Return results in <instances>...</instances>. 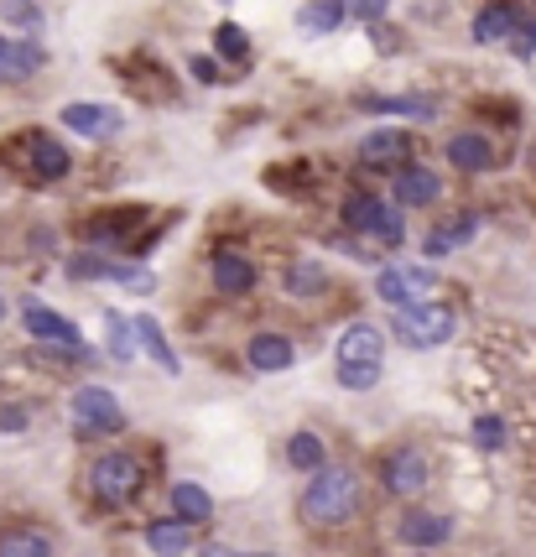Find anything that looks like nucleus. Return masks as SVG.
<instances>
[{"label": "nucleus", "instance_id": "1", "mask_svg": "<svg viewBox=\"0 0 536 557\" xmlns=\"http://www.w3.org/2000/svg\"><path fill=\"white\" fill-rule=\"evenodd\" d=\"M360 500H365L360 474H349V469H317L308 495H302V521L308 527H344L360 510Z\"/></svg>", "mask_w": 536, "mask_h": 557}, {"label": "nucleus", "instance_id": "2", "mask_svg": "<svg viewBox=\"0 0 536 557\" xmlns=\"http://www.w3.org/2000/svg\"><path fill=\"white\" fill-rule=\"evenodd\" d=\"M141 480H147V469H141L136 454H104V459H95V469H89V485H95L99 506H125V500L141 490Z\"/></svg>", "mask_w": 536, "mask_h": 557}, {"label": "nucleus", "instance_id": "3", "mask_svg": "<svg viewBox=\"0 0 536 557\" xmlns=\"http://www.w3.org/2000/svg\"><path fill=\"white\" fill-rule=\"evenodd\" d=\"M390 329L412 344V349H433V344L453 339V313H448V308H438V302H422V308H396V313H390Z\"/></svg>", "mask_w": 536, "mask_h": 557}, {"label": "nucleus", "instance_id": "4", "mask_svg": "<svg viewBox=\"0 0 536 557\" xmlns=\"http://www.w3.org/2000/svg\"><path fill=\"white\" fill-rule=\"evenodd\" d=\"M344 224H349V230H360V235H375V240H386V245H401V235H407L401 214H396L390 203H381L375 194L349 198V203H344Z\"/></svg>", "mask_w": 536, "mask_h": 557}, {"label": "nucleus", "instance_id": "5", "mask_svg": "<svg viewBox=\"0 0 536 557\" xmlns=\"http://www.w3.org/2000/svg\"><path fill=\"white\" fill-rule=\"evenodd\" d=\"M375 292L390 308H422L433 297V271L427 267H381L375 271Z\"/></svg>", "mask_w": 536, "mask_h": 557}, {"label": "nucleus", "instance_id": "6", "mask_svg": "<svg viewBox=\"0 0 536 557\" xmlns=\"http://www.w3.org/2000/svg\"><path fill=\"white\" fill-rule=\"evenodd\" d=\"M74 417H78L84 433H121L125 428L121 401H115L104 386H78L74 391Z\"/></svg>", "mask_w": 536, "mask_h": 557}, {"label": "nucleus", "instance_id": "7", "mask_svg": "<svg viewBox=\"0 0 536 557\" xmlns=\"http://www.w3.org/2000/svg\"><path fill=\"white\" fill-rule=\"evenodd\" d=\"M22 329L32 334V339L52 344V349H68V355H84V339H78V329L68 323L63 313H52V308H42V302H26L22 308Z\"/></svg>", "mask_w": 536, "mask_h": 557}, {"label": "nucleus", "instance_id": "8", "mask_svg": "<svg viewBox=\"0 0 536 557\" xmlns=\"http://www.w3.org/2000/svg\"><path fill=\"white\" fill-rule=\"evenodd\" d=\"M386 490L390 495H401V500H416V495L427 490V459H422L416 448L390 454L386 459Z\"/></svg>", "mask_w": 536, "mask_h": 557}, {"label": "nucleus", "instance_id": "9", "mask_svg": "<svg viewBox=\"0 0 536 557\" xmlns=\"http://www.w3.org/2000/svg\"><path fill=\"white\" fill-rule=\"evenodd\" d=\"M68 276L74 282H130V287H147L151 276L136 267H121V261H110V256H74L68 261Z\"/></svg>", "mask_w": 536, "mask_h": 557}, {"label": "nucleus", "instance_id": "10", "mask_svg": "<svg viewBox=\"0 0 536 557\" xmlns=\"http://www.w3.org/2000/svg\"><path fill=\"white\" fill-rule=\"evenodd\" d=\"M448 536H453V521H448V516H433V510H422V506H412L401 516V542H407V547H442Z\"/></svg>", "mask_w": 536, "mask_h": 557}, {"label": "nucleus", "instance_id": "11", "mask_svg": "<svg viewBox=\"0 0 536 557\" xmlns=\"http://www.w3.org/2000/svg\"><path fill=\"white\" fill-rule=\"evenodd\" d=\"M386 355V339H381V329L375 323H349L339 339V364H381Z\"/></svg>", "mask_w": 536, "mask_h": 557}, {"label": "nucleus", "instance_id": "12", "mask_svg": "<svg viewBox=\"0 0 536 557\" xmlns=\"http://www.w3.org/2000/svg\"><path fill=\"white\" fill-rule=\"evenodd\" d=\"M26 151H32V172L37 177H68L74 172V157H68V146L58 141V136H48V131H37L32 141H26Z\"/></svg>", "mask_w": 536, "mask_h": 557}, {"label": "nucleus", "instance_id": "13", "mask_svg": "<svg viewBox=\"0 0 536 557\" xmlns=\"http://www.w3.org/2000/svg\"><path fill=\"white\" fill-rule=\"evenodd\" d=\"M442 188V177L433 168H407L396 172V203L401 209H422V203H433Z\"/></svg>", "mask_w": 536, "mask_h": 557}, {"label": "nucleus", "instance_id": "14", "mask_svg": "<svg viewBox=\"0 0 536 557\" xmlns=\"http://www.w3.org/2000/svg\"><path fill=\"white\" fill-rule=\"evenodd\" d=\"M63 125L84 131V136H110V131H121V110H110V104H63Z\"/></svg>", "mask_w": 536, "mask_h": 557}, {"label": "nucleus", "instance_id": "15", "mask_svg": "<svg viewBox=\"0 0 536 557\" xmlns=\"http://www.w3.org/2000/svg\"><path fill=\"white\" fill-rule=\"evenodd\" d=\"M214 287H220L224 297H240V292L255 287V267H250L245 256H235V250H220V256H214Z\"/></svg>", "mask_w": 536, "mask_h": 557}, {"label": "nucleus", "instance_id": "16", "mask_svg": "<svg viewBox=\"0 0 536 557\" xmlns=\"http://www.w3.org/2000/svg\"><path fill=\"white\" fill-rule=\"evenodd\" d=\"M147 547L157 557H183L188 547H194V527H188V521H151Z\"/></svg>", "mask_w": 536, "mask_h": 557}, {"label": "nucleus", "instance_id": "17", "mask_svg": "<svg viewBox=\"0 0 536 557\" xmlns=\"http://www.w3.org/2000/svg\"><path fill=\"white\" fill-rule=\"evenodd\" d=\"M37 69H42V48H32V42H5V37H0V78H5V84L32 78Z\"/></svg>", "mask_w": 536, "mask_h": 557}, {"label": "nucleus", "instance_id": "18", "mask_svg": "<svg viewBox=\"0 0 536 557\" xmlns=\"http://www.w3.org/2000/svg\"><path fill=\"white\" fill-rule=\"evenodd\" d=\"M448 162H453L459 172H485L489 162H495V151H489L485 136L463 131V136H453V141H448Z\"/></svg>", "mask_w": 536, "mask_h": 557}, {"label": "nucleus", "instance_id": "19", "mask_svg": "<svg viewBox=\"0 0 536 557\" xmlns=\"http://www.w3.org/2000/svg\"><path fill=\"white\" fill-rule=\"evenodd\" d=\"M474 230H479V214H459L453 224H438L422 250H427V256H448V250H459L463 240H474Z\"/></svg>", "mask_w": 536, "mask_h": 557}, {"label": "nucleus", "instance_id": "20", "mask_svg": "<svg viewBox=\"0 0 536 557\" xmlns=\"http://www.w3.org/2000/svg\"><path fill=\"white\" fill-rule=\"evenodd\" d=\"M130 334L141 339V349H147V355H151V360H157V364H162L167 375H172V370H177V355H172V349H167V334H162V323H157V318H151V313H141V318H136V323H130Z\"/></svg>", "mask_w": 536, "mask_h": 557}, {"label": "nucleus", "instance_id": "21", "mask_svg": "<svg viewBox=\"0 0 536 557\" xmlns=\"http://www.w3.org/2000/svg\"><path fill=\"white\" fill-rule=\"evenodd\" d=\"M0 557H52V536L37 532V527L0 532Z\"/></svg>", "mask_w": 536, "mask_h": 557}, {"label": "nucleus", "instance_id": "22", "mask_svg": "<svg viewBox=\"0 0 536 557\" xmlns=\"http://www.w3.org/2000/svg\"><path fill=\"white\" fill-rule=\"evenodd\" d=\"M250 364H255V370H287V364H292V339L255 334V339H250Z\"/></svg>", "mask_w": 536, "mask_h": 557}, {"label": "nucleus", "instance_id": "23", "mask_svg": "<svg viewBox=\"0 0 536 557\" xmlns=\"http://www.w3.org/2000/svg\"><path fill=\"white\" fill-rule=\"evenodd\" d=\"M515 26H521V22H515L511 5H485V11L474 16V26H469V32H474V42H500V37H511Z\"/></svg>", "mask_w": 536, "mask_h": 557}, {"label": "nucleus", "instance_id": "24", "mask_svg": "<svg viewBox=\"0 0 536 557\" xmlns=\"http://www.w3.org/2000/svg\"><path fill=\"white\" fill-rule=\"evenodd\" d=\"M401 151H407V131H370L365 141H360V162H401Z\"/></svg>", "mask_w": 536, "mask_h": 557}, {"label": "nucleus", "instance_id": "25", "mask_svg": "<svg viewBox=\"0 0 536 557\" xmlns=\"http://www.w3.org/2000/svg\"><path fill=\"white\" fill-rule=\"evenodd\" d=\"M172 506H177V516H183L188 527L214 516V500H209V490H203V485H188V480H183V485H172Z\"/></svg>", "mask_w": 536, "mask_h": 557}, {"label": "nucleus", "instance_id": "26", "mask_svg": "<svg viewBox=\"0 0 536 557\" xmlns=\"http://www.w3.org/2000/svg\"><path fill=\"white\" fill-rule=\"evenodd\" d=\"M344 22V0H308L302 11H297V26L302 32H334Z\"/></svg>", "mask_w": 536, "mask_h": 557}, {"label": "nucleus", "instance_id": "27", "mask_svg": "<svg viewBox=\"0 0 536 557\" xmlns=\"http://www.w3.org/2000/svg\"><path fill=\"white\" fill-rule=\"evenodd\" d=\"M370 110H381V115H412V121H433V115H438V104H433V99H412V95L370 99Z\"/></svg>", "mask_w": 536, "mask_h": 557}, {"label": "nucleus", "instance_id": "28", "mask_svg": "<svg viewBox=\"0 0 536 557\" xmlns=\"http://www.w3.org/2000/svg\"><path fill=\"white\" fill-rule=\"evenodd\" d=\"M287 463L313 474L317 463H323V437L317 433H292V443H287Z\"/></svg>", "mask_w": 536, "mask_h": 557}, {"label": "nucleus", "instance_id": "29", "mask_svg": "<svg viewBox=\"0 0 536 557\" xmlns=\"http://www.w3.org/2000/svg\"><path fill=\"white\" fill-rule=\"evenodd\" d=\"M287 287H292V297H317V292L328 287V271L317 267V261H297L292 276H287Z\"/></svg>", "mask_w": 536, "mask_h": 557}, {"label": "nucleus", "instance_id": "30", "mask_svg": "<svg viewBox=\"0 0 536 557\" xmlns=\"http://www.w3.org/2000/svg\"><path fill=\"white\" fill-rule=\"evenodd\" d=\"M214 48H220L224 58H245V52H250V37H245V26L224 22L220 32H214Z\"/></svg>", "mask_w": 536, "mask_h": 557}, {"label": "nucleus", "instance_id": "31", "mask_svg": "<svg viewBox=\"0 0 536 557\" xmlns=\"http://www.w3.org/2000/svg\"><path fill=\"white\" fill-rule=\"evenodd\" d=\"M0 16H5L11 26H26V32L42 22V11H37L32 0H0Z\"/></svg>", "mask_w": 536, "mask_h": 557}, {"label": "nucleus", "instance_id": "32", "mask_svg": "<svg viewBox=\"0 0 536 557\" xmlns=\"http://www.w3.org/2000/svg\"><path fill=\"white\" fill-rule=\"evenodd\" d=\"M339 381L349 391H370L381 381V364H339Z\"/></svg>", "mask_w": 536, "mask_h": 557}, {"label": "nucleus", "instance_id": "33", "mask_svg": "<svg viewBox=\"0 0 536 557\" xmlns=\"http://www.w3.org/2000/svg\"><path fill=\"white\" fill-rule=\"evenodd\" d=\"M474 443H479V448H506V428H500V417H479V422H474Z\"/></svg>", "mask_w": 536, "mask_h": 557}, {"label": "nucleus", "instance_id": "34", "mask_svg": "<svg viewBox=\"0 0 536 557\" xmlns=\"http://www.w3.org/2000/svg\"><path fill=\"white\" fill-rule=\"evenodd\" d=\"M104 323H110V349H115V360H130V355H136V349H130V339H125V334H130V323H125L121 313H110Z\"/></svg>", "mask_w": 536, "mask_h": 557}, {"label": "nucleus", "instance_id": "35", "mask_svg": "<svg viewBox=\"0 0 536 557\" xmlns=\"http://www.w3.org/2000/svg\"><path fill=\"white\" fill-rule=\"evenodd\" d=\"M390 0H344V16H360V22H381Z\"/></svg>", "mask_w": 536, "mask_h": 557}, {"label": "nucleus", "instance_id": "36", "mask_svg": "<svg viewBox=\"0 0 536 557\" xmlns=\"http://www.w3.org/2000/svg\"><path fill=\"white\" fill-rule=\"evenodd\" d=\"M0 428H5V433H22L26 412H22V407H5V412H0Z\"/></svg>", "mask_w": 536, "mask_h": 557}, {"label": "nucleus", "instance_id": "37", "mask_svg": "<svg viewBox=\"0 0 536 557\" xmlns=\"http://www.w3.org/2000/svg\"><path fill=\"white\" fill-rule=\"evenodd\" d=\"M194 73H198V78H203V84H209V78H214V73H220V69H214V58H194Z\"/></svg>", "mask_w": 536, "mask_h": 557}, {"label": "nucleus", "instance_id": "38", "mask_svg": "<svg viewBox=\"0 0 536 557\" xmlns=\"http://www.w3.org/2000/svg\"><path fill=\"white\" fill-rule=\"evenodd\" d=\"M203 557H235L229 547H203Z\"/></svg>", "mask_w": 536, "mask_h": 557}, {"label": "nucleus", "instance_id": "39", "mask_svg": "<svg viewBox=\"0 0 536 557\" xmlns=\"http://www.w3.org/2000/svg\"><path fill=\"white\" fill-rule=\"evenodd\" d=\"M235 557H271V553H235Z\"/></svg>", "mask_w": 536, "mask_h": 557}, {"label": "nucleus", "instance_id": "40", "mask_svg": "<svg viewBox=\"0 0 536 557\" xmlns=\"http://www.w3.org/2000/svg\"><path fill=\"white\" fill-rule=\"evenodd\" d=\"M0 318H5V297H0Z\"/></svg>", "mask_w": 536, "mask_h": 557}]
</instances>
